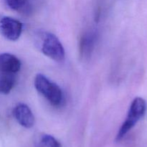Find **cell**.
Segmentation results:
<instances>
[{"label": "cell", "instance_id": "cell-1", "mask_svg": "<svg viewBox=\"0 0 147 147\" xmlns=\"http://www.w3.org/2000/svg\"><path fill=\"white\" fill-rule=\"evenodd\" d=\"M146 110V101L142 98L137 97L132 101L126 120L121 126L116 135V141L120 142L133 129L139 120L144 116Z\"/></svg>", "mask_w": 147, "mask_h": 147}, {"label": "cell", "instance_id": "cell-2", "mask_svg": "<svg viewBox=\"0 0 147 147\" xmlns=\"http://www.w3.org/2000/svg\"><path fill=\"white\" fill-rule=\"evenodd\" d=\"M34 87L49 103L54 106H59L63 101V95L60 88L49 80L42 74H37L34 78Z\"/></svg>", "mask_w": 147, "mask_h": 147}, {"label": "cell", "instance_id": "cell-3", "mask_svg": "<svg viewBox=\"0 0 147 147\" xmlns=\"http://www.w3.org/2000/svg\"><path fill=\"white\" fill-rule=\"evenodd\" d=\"M42 53L54 61L62 63L65 58V49L57 36L51 32L42 34L40 45Z\"/></svg>", "mask_w": 147, "mask_h": 147}, {"label": "cell", "instance_id": "cell-4", "mask_svg": "<svg viewBox=\"0 0 147 147\" xmlns=\"http://www.w3.org/2000/svg\"><path fill=\"white\" fill-rule=\"evenodd\" d=\"M22 32V24L18 20L9 17L0 20V32L3 37L10 41H16Z\"/></svg>", "mask_w": 147, "mask_h": 147}, {"label": "cell", "instance_id": "cell-5", "mask_svg": "<svg viewBox=\"0 0 147 147\" xmlns=\"http://www.w3.org/2000/svg\"><path fill=\"white\" fill-rule=\"evenodd\" d=\"M13 116L17 121L23 127L30 129L34 124V116L31 109L24 103H19L13 110Z\"/></svg>", "mask_w": 147, "mask_h": 147}, {"label": "cell", "instance_id": "cell-6", "mask_svg": "<svg viewBox=\"0 0 147 147\" xmlns=\"http://www.w3.org/2000/svg\"><path fill=\"white\" fill-rule=\"evenodd\" d=\"M21 68V62L14 55L0 54V73H17Z\"/></svg>", "mask_w": 147, "mask_h": 147}, {"label": "cell", "instance_id": "cell-7", "mask_svg": "<svg viewBox=\"0 0 147 147\" xmlns=\"http://www.w3.org/2000/svg\"><path fill=\"white\" fill-rule=\"evenodd\" d=\"M96 40V35L94 32H88L82 36L79 45L80 57L84 59L90 57L94 49Z\"/></svg>", "mask_w": 147, "mask_h": 147}, {"label": "cell", "instance_id": "cell-8", "mask_svg": "<svg viewBox=\"0 0 147 147\" xmlns=\"http://www.w3.org/2000/svg\"><path fill=\"white\" fill-rule=\"evenodd\" d=\"M16 83L15 73H0V93L9 94Z\"/></svg>", "mask_w": 147, "mask_h": 147}, {"label": "cell", "instance_id": "cell-9", "mask_svg": "<svg viewBox=\"0 0 147 147\" xmlns=\"http://www.w3.org/2000/svg\"><path fill=\"white\" fill-rule=\"evenodd\" d=\"M6 5L11 9L24 14L31 11V6L28 0H4Z\"/></svg>", "mask_w": 147, "mask_h": 147}, {"label": "cell", "instance_id": "cell-10", "mask_svg": "<svg viewBox=\"0 0 147 147\" xmlns=\"http://www.w3.org/2000/svg\"><path fill=\"white\" fill-rule=\"evenodd\" d=\"M35 147H62L60 142L53 136L42 134L35 142Z\"/></svg>", "mask_w": 147, "mask_h": 147}]
</instances>
